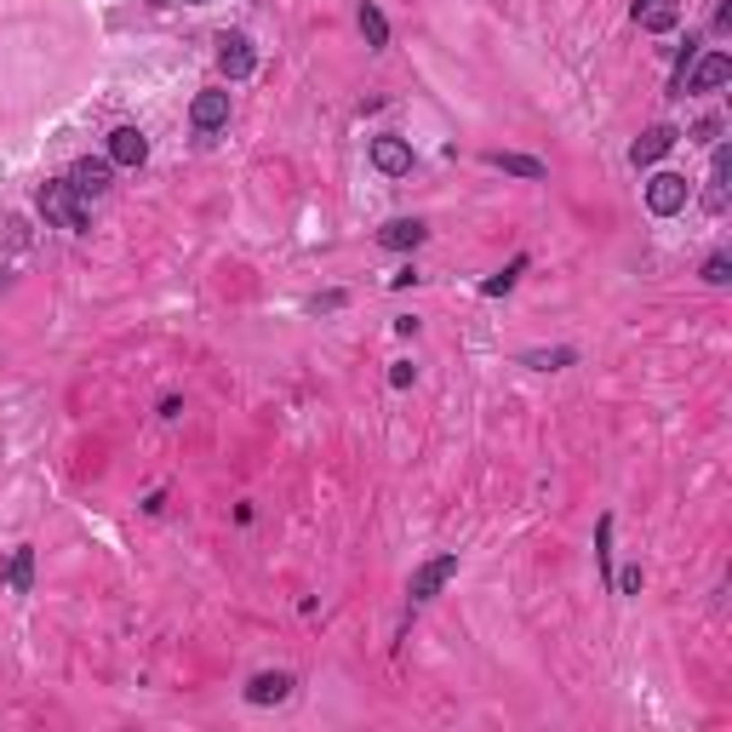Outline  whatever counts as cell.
<instances>
[{
  "instance_id": "cell-23",
  "label": "cell",
  "mask_w": 732,
  "mask_h": 732,
  "mask_svg": "<svg viewBox=\"0 0 732 732\" xmlns=\"http://www.w3.org/2000/svg\"><path fill=\"white\" fill-rule=\"evenodd\" d=\"M692 137H698V144H715V137H721V120H715V115H704V120L692 127Z\"/></svg>"
},
{
  "instance_id": "cell-15",
  "label": "cell",
  "mask_w": 732,
  "mask_h": 732,
  "mask_svg": "<svg viewBox=\"0 0 732 732\" xmlns=\"http://www.w3.org/2000/svg\"><path fill=\"white\" fill-rule=\"evenodd\" d=\"M635 23H641L647 35H664V29L681 23V6H675V0H647V6L635 12Z\"/></svg>"
},
{
  "instance_id": "cell-18",
  "label": "cell",
  "mask_w": 732,
  "mask_h": 732,
  "mask_svg": "<svg viewBox=\"0 0 732 732\" xmlns=\"http://www.w3.org/2000/svg\"><path fill=\"white\" fill-rule=\"evenodd\" d=\"M595 567H601V578L613 584V516H601V526H595Z\"/></svg>"
},
{
  "instance_id": "cell-9",
  "label": "cell",
  "mask_w": 732,
  "mask_h": 732,
  "mask_svg": "<svg viewBox=\"0 0 732 732\" xmlns=\"http://www.w3.org/2000/svg\"><path fill=\"white\" fill-rule=\"evenodd\" d=\"M109 161H115V166H144L149 161V137L144 132H137V127H115V132H109Z\"/></svg>"
},
{
  "instance_id": "cell-10",
  "label": "cell",
  "mask_w": 732,
  "mask_h": 732,
  "mask_svg": "<svg viewBox=\"0 0 732 732\" xmlns=\"http://www.w3.org/2000/svg\"><path fill=\"white\" fill-rule=\"evenodd\" d=\"M675 144H681V132H675V127H647L641 137H635L630 161H635V166H658V161H664V154L675 149Z\"/></svg>"
},
{
  "instance_id": "cell-25",
  "label": "cell",
  "mask_w": 732,
  "mask_h": 732,
  "mask_svg": "<svg viewBox=\"0 0 732 732\" xmlns=\"http://www.w3.org/2000/svg\"><path fill=\"white\" fill-rule=\"evenodd\" d=\"M641 6H647V0H635V12H641Z\"/></svg>"
},
{
  "instance_id": "cell-12",
  "label": "cell",
  "mask_w": 732,
  "mask_h": 732,
  "mask_svg": "<svg viewBox=\"0 0 732 732\" xmlns=\"http://www.w3.org/2000/svg\"><path fill=\"white\" fill-rule=\"evenodd\" d=\"M429 229L418 224V217H389V224L378 229V246H389V252H412V246H424Z\"/></svg>"
},
{
  "instance_id": "cell-13",
  "label": "cell",
  "mask_w": 732,
  "mask_h": 732,
  "mask_svg": "<svg viewBox=\"0 0 732 732\" xmlns=\"http://www.w3.org/2000/svg\"><path fill=\"white\" fill-rule=\"evenodd\" d=\"M727 178H732V149H715L710 190H704V207H710V212H727Z\"/></svg>"
},
{
  "instance_id": "cell-26",
  "label": "cell",
  "mask_w": 732,
  "mask_h": 732,
  "mask_svg": "<svg viewBox=\"0 0 732 732\" xmlns=\"http://www.w3.org/2000/svg\"><path fill=\"white\" fill-rule=\"evenodd\" d=\"M190 6H207V0H190Z\"/></svg>"
},
{
  "instance_id": "cell-2",
  "label": "cell",
  "mask_w": 732,
  "mask_h": 732,
  "mask_svg": "<svg viewBox=\"0 0 732 732\" xmlns=\"http://www.w3.org/2000/svg\"><path fill=\"white\" fill-rule=\"evenodd\" d=\"M687 200H692V183L681 178V172H652V178H647V212H652V217L687 212Z\"/></svg>"
},
{
  "instance_id": "cell-5",
  "label": "cell",
  "mask_w": 732,
  "mask_h": 732,
  "mask_svg": "<svg viewBox=\"0 0 732 732\" xmlns=\"http://www.w3.org/2000/svg\"><path fill=\"white\" fill-rule=\"evenodd\" d=\"M372 166H378L384 178H407L412 172V144H407V137H395V132L372 137Z\"/></svg>"
},
{
  "instance_id": "cell-16",
  "label": "cell",
  "mask_w": 732,
  "mask_h": 732,
  "mask_svg": "<svg viewBox=\"0 0 732 732\" xmlns=\"http://www.w3.org/2000/svg\"><path fill=\"white\" fill-rule=\"evenodd\" d=\"M487 166H498V172H509V178H526V183H538L543 178V161H533V154H487Z\"/></svg>"
},
{
  "instance_id": "cell-6",
  "label": "cell",
  "mask_w": 732,
  "mask_h": 732,
  "mask_svg": "<svg viewBox=\"0 0 732 732\" xmlns=\"http://www.w3.org/2000/svg\"><path fill=\"white\" fill-rule=\"evenodd\" d=\"M217 69L229 75V81H246V75L258 69V52L246 35H217Z\"/></svg>"
},
{
  "instance_id": "cell-4",
  "label": "cell",
  "mask_w": 732,
  "mask_h": 732,
  "mask_svg": "<svg viewBox=\"0 0 732 732\" xmlns=\"http://www.w3.org/2000/svg\"><path fill=\"white\" fill-rule=\"evenodd\" d=\"M727 81H732V57L727 52H704V57H692L681 98H687V92H715V86H727Z\"/></svg>"
},
{
  "instance_id": "cell-11",
  "label": "cell",
  "mask_w": 732,
  "mask_h": 732,
  "mask_svg": "<svg viewBox=\"0 0 732 732\" xmlns=\"http://www.w3.org/2000/svg\"><path fill=\"white\" fill-rule=\"evenodd\" d=\"M190 120H195V132L229 127V92H200V98L190 103Z\"/></svg>"
},
{
  "instance_id": "cell-14",
  "label": "cell",
  "mask_w": 732,
  "mask_h": 732,
  "mask_svg": "<svg viewBox=\"0 0 732 732\" xmlns=\"http://www.w3.org/2000/svg\"><path fill=\"white\" fill-rule=\"evenodd\" d=\"M0 578H6L12 595H29V584H35V550H12V560L0 567Z\"/></svg>"
},
{
  "instance_id": "cell-22",
  "label": "cell",
  "mask_w": 732,
  "mask_h": 732,
  "mask_svg": "<svg viewBox=\"0 0 732 732\" xmlns=\"http://www.w3.org/2000/svg\"><path fill=\"white\" fill-rule=\"evenodd\" d=\"M641 567H624V572H618V578H613V589H618V595H641Z\"/></svg>"
},
{
  "instance_id": "cell-17",
  "label": "cell",
  "mask_w": 732,
  "mask_h": 732,
  "mask_svg": "<svg viewBox=\"0 0 732 732\" xmlns=\"http://www.w3.org/2000/svg\"><path fill=\"white\" fill-rule=\"evenodd\" d=\"M361 35H366V46H372V52H384V46H389V18H384L378 6H372V0L361 6Z\"/></svg>"
},
{
  "instance_id": "cell-24",
  "label": "cell",
  "mask_w": 732,
  "mask_h": 732,
  "mask_svg": "<svg viewBox=\"0 0 732 732\" xmlns=\"http://www.w3.org/2000/svg\"><path fill=\"white\" fill-rule=\"evenodd\" d=\"M412 378H418V366H412V361H395V366H389V384H395V389H407Z\"/></svg>"
},
{
  "instance_id": "cell-21",
  "label": "cell",
  "mask_w": 732,
  "mask_h": 732,
  "mask_svg": "<svg viewBox=\"0 0 732 732\" xmlns=\"http://www.w3.org/2000/svg\"><path fill=\"white\" fill-rule=\"evenodd\" d=\"M704 280H710V287H727V280H732V258H727V252H710Z\"/></svg>"
},
{
  "instance_id": "cell-20",
  "label": "cell",
  "mask_w": 732,
  "mask_h": 732,
  "mask_svg": "<svg viewBox=\"0 0 732 732\" xmlns=\"http://www.w3.org/2000/svg\"><path fill=\"white\" fill-rule=\"evenodd\" d=\"M572 361V349H533L526 355V366H538V372H555V366H567Z\"/></svg>"
},
{
  "instance_id": "cell-7",
  "label": "cell",
  "mask_w": 732,
  "mask_h": 732,
  "mask_svg": "<svg viewBox=\"0 0 732 732\" xmlns=\"http://www.w3.org/2000/svg\"><path fill=\"white\" fill-rule=\"evenodd\" d=\"M109 172H115V161H109V154H86V161L69 166V190H75V195H103V190H109Z\"/></svg>"
},
{
  "instance_id": "cell-8",
  "label": "cell",
  "mask_w": 732,
  "mask_h": 732,
  "mask_svg": "<svg viewBox=\"0 0 732 732\" xmlns=\"http://www.w3.org/2000/svg\"><path fill=\"white\" fill-rule=\"evenodd\" d=\"M453 572H458V555H435V560H424V567L412 572V589H407V595H412V606H418V601H429L435 589H441L446 578H453Z\"/></svg>"
},
{
  "instance_id": "cell-19",
  "label": "cell",
  "mask_w": 732,
  "mask_h": 732,
  "mask_svg": "<svg viewBox=\"0 0 732 732\" xmlns=\"http://www.w3.org/2000/svg\"><path fill=\"white\" fill-rule=\"evenodd\" d=\"M521 269H526V252H521L516 263H509L504 275H492V280H487V287H481V292H487V298H504V292H509V287H516V280H521Z\"/></svg>"
},
{
  "instance_id": "cell-3",
  "label": "cell",
  "mask_w": 732,
  "mask_h": 732,
  "mask_svg": "<svg viewBox=\"0 0 732 732\" xmlns=\"http://www.w3.org/2000/svg\"><path fill=\"white\" fill-rule=\"evenodd\" d=\"M292 687H298V681H292L287 669H263V675L246 681V704H252V710H275V704H287V698H292Z\"/></svg>"
},
{
  "instance_id": "cell-1",
  "label": "cell",
  "mask_w": 732,
  "mask_h": 732,
  "mask_svg": "<svg viewBox=\"0 0 732 732\" xmlns=\"http://www.w3.org/2000/svg\"><path fill=\"white\" fill-rule=\"evenodd\" d=\"M40 217H46V224H57V229H69V235H81V229H86V195H75L69 178L46 183V190H40Z\"/></svg>"
}]
</instances>
